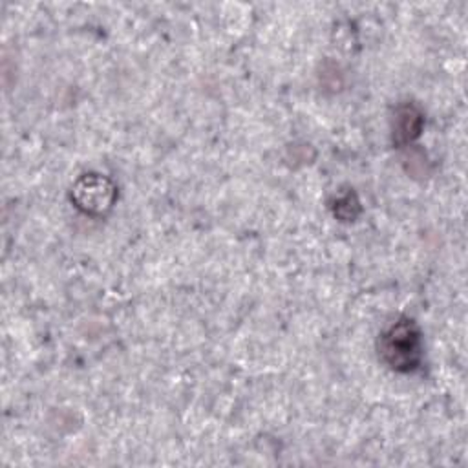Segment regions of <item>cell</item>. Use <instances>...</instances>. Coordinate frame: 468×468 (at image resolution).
<instances>
[{
  "instance_id": "3957f363",
  "label": "cell",
  "mask_w": 468,
  "mask_h": 468,
  "mask_svg": "<svg viewBox=\"0 0 468 468\" xmlns=\"http://www.w3.org/2000/svg\"><path fill=\"white\" fill-rule=\"evenodd\" d=\"M420 126H422V113L415 106L404 104L397 110L393 133L399 143H408L415 139L420 133Z\"/></svg>"
},
{
  "instance_id": "7a4b0ae2",
  "label": "cell",
  "mask_w": 468,
  "mask_h": 468,
  "mask_svg": "<svg viewBox=\"0 0 468 468\" xmlns=\"http://www.w3.org/2000/svg\"><path fill=\"white\" fill-rule=\"evenodd\" d=\"M117 197L113 183L99 174H86L71 188V199L86 214H102L112 208Z\"/></svg>"
},
{
  "instance_id": "6da1fadb",
  "label": "cell",
  "mask_w": 468,
  "mask_h": 468,
  "mask_svg": "<svg viewBox=\"0 0 468 468\" xmlns=\"http://www.w3.org/2000/svg\"><path fill=\"white\" fill-rule=\"evenodd\" d=\"M378 355L393 371H415L422 358V338L419 325L410 318L393 322L378 340Z\"/></svg>"
}]
</instances>
